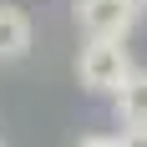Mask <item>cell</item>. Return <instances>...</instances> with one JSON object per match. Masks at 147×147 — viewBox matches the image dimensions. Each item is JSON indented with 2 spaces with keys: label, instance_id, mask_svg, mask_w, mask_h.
Returning <instances> with one entry per match:
<instances>
[{
  "label": "cell",
  "instance_id": "4",
  "mask_svg": "<svg viewBox=\"0 0 147 147\" xmlns=\"http://www.w3.org/2000/svg\"><path fill=\"white\" fill-rule=\"evenodd\" d=\"M112 112H117L122 127H147V71L142 66L122 81V91L112 96Z\"/></svg>",
  "mask_w": 147,
  "mask_h": 147
},
{
  "label": "cell",
  "instance_id": "2",
  "mask_svg": "<svg viewBox=\"0 0 147 147\" xmlns=\"http://www.w3.org/2000/svg\"><path fill=\"white\" fill-rule=\"evenodd\" d=\"M71 15L86 41H127L142 20V0H71Z\"/></svg>",
  "mask_w": 147,
  "mask_h": 147
},
{
  "label": "cell",
  "instance_id": "5",
  "mask_svg": "<svg viewBox=\"0 0 147 147\" xmlns=\"http://www.w3.org/2000/svg\"><path fill=\"white\" fill-rule=\"evenodd\" d=\"M117 147H147V127H122Z\"/></svg>",
  "mask_w": 147,
  "mask_h": 147
},
{
  "label": "cell",
  "instance_id": "6",
  "mask_svg": "<svg viewBox=\"0 0 147 147\" xmlns=\"http://www.w3.org/2000/svg\"><path fill=\"white\" fill-rule=\"evenodd\" d=\"M76 147H117V137H81Z\"/></svg>",
  "mask_w": 147,
  "mask_h": 147
},
{
  "label": "cell",
  "instance_id": "1",
  "mask_svg": "<svg viewBox=\"0 0 147 147\" xmlns=\"http://www.w3.org/2000/svg\"><path fill=\"white\" fill-rule=\"evenodd\" d=\"M132 51L122 41H86L81 46V56H76V76H81V86L91 96H117L122 81L132 76Z\"/></svg>",
  "mask_w": 147,
  "mask_h": 147
},
{
  "label": "cell",
  "instance_id": "7",
  "mask_svg": "<svg viewBox=\"0 0 147 147\" xmlns=\"http://www.w3.org/2000/svg\"><path fill=\"white\" fill-rule=\"evenodd\" d=\"M142 5H147V0H142Z\"/></svg>",
  "mask_w": 147,
  "mask_h": 147
},
{
  "label": "cell",
  "instance_id": "3",
  "mask_svg": "<svg viewBox=\"0 0 147 147\" xmlns=\"http://www.w3.org/2000/svg\"><path fill=\"white\" fill-rule=\"evenodd\" d=\"M30 46H36V26H30V15L20 10V5H5V0H0V61L30 56Z\"/></svg>",
  "mask_w": 147,
  "mask_h": 147
}]
</instances>
